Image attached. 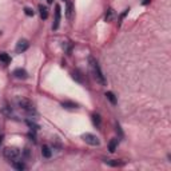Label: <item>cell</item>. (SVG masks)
I'll list each match as a JSON object with an SVG mask.
<instances>
[{
	"instance_id": "cell-1",
	"label": "cell",
	"mask_w": 171,
	"mask_h": 171,
	"mask_svg": "<svg viewBox=\"0 0 171 171\" xmlns=\"http://www.w3.org/2000/svg\"><path fill=\"white\" fill-rule=\"evenodd\" d=\"M88 60H90V64H91V68H92V71H94V75H95L96 80H98V82H99L102 86H106V78H104L103 72H102V70H100L99 63H98L96 60L92 58V56H90Z\"/></svg>"
},
{
	"instance_id": "cell-2",
	"label": "cell",
	"mask_w": 171,
	"mask_h": 171,
	"mask_svg": "<svg viewBox=\"0 0 171 171\" xmlns=\"http://www.w3.org/2000/svg\"><path fill=\"white\" fill-rule=\"evenodd\" d=\"M4 158H7L8 161H16L20 156V150L16 147H7L4 148Z\"/></svg>"
},
{
	"instance_id": "cell-3",
	"label": "cell",
	"mask_w": 171,
	"mask_h": 171,
	"mask_svg": "<svg viewBox=\"0 0 171 171\" xmlns=\"http://www.w3.org/2000/svg\"><path fill=\"white\" fill-rule=\"evenodd\" d=\"M19 106H20V108H23L24 111H26L28 115H32V114H35V107H34V104L31 103L30 100H27V99H22V100H19Z\"/></svg>"
},
{
	"instance_id": "cell-4",
	"label": "cell",
	"mask_w": 171,
	"mask_h": 171,
	"mask_svg": "<svg viewBox=\"0 0 171 171\" xmlns=\"http://www.w3.org/2000/svg\"><path fill=\"white\" fill-rule=\"evenodd\" d=\"M82 139L86 142L87 144L90 146H99L100 142H99V138H98L96 135H94V134H83L82 135Z\"/></svg>"
},
{
	"instance_id": "cell-5",
	"label": "cell",
	"mask_w": 171,
	"mask_h": 171,
	"mask_svg": "<svg viewBox=\"0 0 171 171\" xmlns=\"http://www.w3.org/2000/svg\"><path fill=\"white\" fill-rule=\"evenodd\" d=\"M28 47H30V43H28V40L22 39V40H19V42H18L15 50H16V52H18V54H22V52H24V51L28 50Z\"/></svg>"
},
{
	"instance_id": "cell-6",
	"label": "cell",
	"mask_w": 171,
	"mask_h": 171,
	"mask_svg": "<svg viewBox=\"0 0 171 171\" xmlns=\"http://www.w3.org/2000/svg\"><path fill=\"white\" fill-rule=\"evenodd\" d=\"M59 24H60V6L56 4L55 6V20H54V24H52V30H58Z\"/></svg>"
},
{
	"instance_id": "cell-7",
	"label": "cell",
	"mask_w": 171,
	"mask_h": 171,
	"mask_svg": "<svg viewBox=\"0 0 171 171\" xmlns=\"http://www.w3.org/2000/svg\"><path fill=\"white\" fill-rule=\"evenodd\" d=\"M14 75H15V78H18V79H26L28 76L27 71L23 70V68H16V70L14 71Z\"/></svg>"
},
{
	"instance_id": "cell-8",
	"label": "cell",
	"mask_w": 171,
	"mask_h": 171,
	"mask_svg": "<svg viewBox=\"0 0 171 171\" xmlns=\"http://www.w3.org/2000/svg\"><path fill=\"white\" fill-rule=\"evenodd\" d=\"M72 14H74V7H72V2L67 0V10H66V15L68 20H72Z\"/></svg>"
},
{
	"instance_id": "cell-9",
	"label": "cell",
	"mask_w": 171,
	"mask_h": 171,
	"mask_svg": "<svg viewBox=\"0 0 171 171\" xmlns=\"http://www.w3.org/2000/svg\"><path fill=\"white\" fill-rule=\"evenodd\" d=\"M118 143H119V139L118 138H114V139L108 143V150H110V152H115V150L118 147Z\"/></svg>"
},
{
	"instance_id": "cell-10",
	"label": "cell",
	"mask_w": 171,
	"mask_h": 171,
	"mask_svg": "<svg viewBox=\"0 0 171 171\" xmlns=\"http://www.w3.org/2000/svg\"><path fill=\"white\" fill-rule=\"evenodd\" d=\"M104 163H107L108 166H112V167H119V166H123L124 163L120 161H114V159H104Z\"/></svg>"
},
{
	"instance_id": "cell-11",
	"label": "cell",
	"mask_w": 171,
	"mask_h": 171,
	"mask_svg": "<svg viewBox=\"0 0 171 171\" xmlns=\"http://www.w3.org/2000/svg\"><path fill=\"white\" fill-rule=\"evenodd\" d=\"M42 155L44 156V158H51V155H52V151H51V148L48 147V146L46 144V146H43L42 147Z\"/></svg>"
},
{
	"instance_id": "cell-12",
	"label": "cell",
	"mask_w": 171,
	"mask_h": 171,
	"mask_svg": "<svg viewBox=\"0 0 171 171\" xmlns=\"http://www.w3.org/2000/svg\"><path fill=\"white\" fill-rule=\"evenodd\" d=\"M39 12H40L42 19H47L48 18V10H47V7L43 6V4H40V6H39Z\"/></svg>"
},
{
	"instance_id": "cell-13",
	"label": "cell",
	"mask_w": 171,
	"mask_h": 171,
	"mask_svg": "<svg viewBox=\"0 0 171 171\" xmlns=\"http://www.w3.org/2000/svg\"><path fill=\"white\" fill-rule=\"evenodd\" d=\"M12 166H14V169H16V170H26L27 169V166L23 163V162H18V161H14L12 162Z\"/></svg>"
},
{
	"instance_id": "cell-14",
	"label": "cell",
	"mask_w": 171,
	"mask_h": 171,
	"mask_svg": "<svg viewBox=\"0 0 171 171\" xmlns=\"http://www.w3.org/2000/svg\"><path fill=\"white\" fill-rule=\"evenodd\" d=\"M72 78H74L78 83H83V75L80 74V71H78V70L72 72Z\"/></svg>"
},
{
	"instance_id": "cell-15",
	"label": "cell",
	"mask_w": 171,
	"mask_h": 171,
	"mask_svg": "<svg viewBox=\"0 0 171 171\" xmlns=\"http://www.w3.org/2000/svg\"><path fill=\"white\" fill-rule=\"evenodd\" d=\"M10 62H11V58L8 56V54H6V52H2V54H0V63L8 64Z\"/></svg>"
},
{
	"instance_id": "cell-16",
	"label": "cell",
	"mask_w": 171,
	"mask_h": 171,
	"mask_svg": "<svg viewBox=\"0 0 171 171\" xmlns=\"http://www.w3.org/2000/svg\"><path fill=\"white\" fill-rule=\"evenodd\" d=\"M62 106L64 108H76V107H78V104H76V103H74V102H68V100L63 102Z\"/></svg>"
},
{
	"instance_id": "cell-17",
	"label": "cell",
	"mask_w": 171,
	"mask_h": 171,
	"mask_svg": "<svg viewBox=\"0 0 171 171\" xmlns=\"http://www.w3.org/2000/svg\"><path fill=\"white\" fill-rule=\"evenodd\" d=\"M112 18H114V10L112 8H108L107 12H106V18H104L106 22H111Z\"/></svg>"
},
{
	"instance_id": "cell-18",
	"label": "cell",
	"mask_w": 171,
	"mask_h": 171,
	"mask_svg": "<svg viewBox=\"0 0 171 171\" xmlns=\"http://www.w3.org/2000/svg\"><path fill=\"white\" fill-rule=\"evenodd\" d=\"M106 96H107V99L111 102V104H116V98L115 95L111 92V91H108V92H106Z\"/></svg>"
},
{
	"instance_id": "cell-19",
	"label": "cell",
	"mask_w": 171,
	"mask_h": 171,
	"mask_svg": "<svg viewBox=\"0 0 171 171\" xmlns=\"http://www.w3.org/2000/svg\"><path fill=\"white\" fill-rule=\"evenodd\" d=\"M92 122L96 127H99L100 126V116L98 115V114H92Z\"/></svg>"
},
{
	"instance_id": "cell-20",
	"label": "cell",
	"mask_w": 171,
	"mask_h": 171,
	"mask_svg": "<svg viewBox=\"0 0 171 171\" xmlns=\"http://www.w3.org/2000/svg\"><path fill=\"white\" fill-rule=\"evenodd\" d=\"M24 14H26L27 16H34V15H35V12H34V10H32V8L26 7V8H24Z\"/></svg>"
},
{
	"instance_id": "cell-21",
	"label": "cell",
	"mask_w": 171,
	"mask_h": 171,
	"mask_svg": "<svg viewBox=\"0 0 171 171\" xmlns=\"http://www.w3.org/2000/svg\"><path fill=\"white\" fill-rule=\"evenodd\" d=\"M27 124L30 126L32 130H39V126L36 124V123H34V122H31V120H27Z\"/></svg>"
},
{
	"instance_id": "cell-22",
	"label": "cell",
	"mask_w": 171,
	"mask_h": 171,
	"mask_svg": "<svg viewBox=\"0 0 171 171\" xmlns=\"http://www.w3.org/2000/svg\"><path fill=\"white\" fill-rule=\"evenodd\" d=\"M116 131H118V132H119V134H120V136H122V135H123V134H122V130H120V127H119V124H116Z\"/></svg>"
},
{
	"instance_id": "cell-23",
	"label": "cell",
	"mask_w": 171,
	"mask_h": 171,
	"mask_svg": "<svg viewBox=\"0 0 171 171\" xmlns=\"http://www.w3.org/2000/svg\"><path fill=\"white\" fill-rule=\"evenodd\" d=\"M150 2H151V0H143V2H142V3H143V4H144V6H146V4H148Z\"/></svg>"
},
{
	"instance_id": "cell-24",
	"label": "cell",
	"mask_w": 171,
	"mask_h": 171,
	"mask_svg": "<svg viewBox=\"0 0 171 171\" xmlns=\"http://www.w3.org/2000/svg\"><path fill=\"white\" fill-rule=\"evenodd\" d=\"M2 142H3V136H0V144H2Z\"/></svg>"
},
{
	"instance_id": "cell-25",
	"label": "cell",
	"mask_w": 171,
	"mask_h": 171,
	"mask_svg": "<svg viewBox=\"0 0 171 171\" xmlns=\"http://www.w3.org/2000/svg\"><path fill=\"white\" fill-rule=\"evenodd\" d=\"M47 2H48V3H52V0H47Z\"/></svg>"
}]
</instances>
